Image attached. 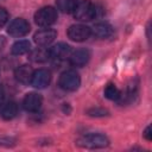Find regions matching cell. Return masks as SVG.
<instances>
[{
	"mask_svg": "<svg viewBox=\"0 0 152 152\" xmlns=\"http://www.w3.org/2000/svg\"><path fill=\"white\" fill-rule=\"evenodd\" d=\"M7 32L10 36L15 38L24 37L30 32V24L23 18H17L10 23Z\"/></svg>",
	"mask_w": 152,
	"mask_h": 152,
	"instance_id": "cell-5",
	"label": "cell"
},
{
	"mask_svg": "<svg viewBox=\"0 0 152 152\" xmlns=\"http://www.w3.org/2000/svg\"><path fill=\"white\" fill-rule=\"evenodd\" d=\"M106 113L107 112L101 108H91L88 110V114L91 116H103V115H106Z\"/></svg>",
	"mask_w": 152,
	"mask_h": 152,
	"instance_id": "cell-20",
	"label": "cell"
},
{
	"mask_svg": "<svg viewBox=\"0 0 152 152\" xmlns=\"http://www.w3.org/2000/svg\"><path fill=\"white\" fill-rule=\"evenodd\" d=\"M81 84V77L75 70H66L61 74L58 78V86L66 91H74L78 89Z\"/></svg>",
	"mask_w": 152,
	"mask_h": 152,
	"instance_id": "cell-4",
	"label": "cell"
},
{
	"mask_svg": "<svg viewBox=\"0 0 152 152\" xmlns=\"http://www.w3.org/2000/svg\"><path fill=\"white\" fill-rule=\"evenodd\" d=\"M32 75H33V69L27 65V64H24V65H20L15 69V72H14V76H15V80L20 83H30L31 82V78H32Z\"/></svg>",
	"mask_w": 152,
	"mask_h": 152,
	"instance_id": "cell-13",
	"label": "cell"
},
{
	"mask_svg": "<svg viewBox=\"0 0 152 152\" xmlns=\"http://www.w3.org/2000/svg\"><path fill=\"white\" fill-rule=\"evenodd\" d=\"M0 114H1L2 119H5V120H12L18 114V104L14 101H8L7 103H5L2 106V108L0 110Z\"/></svg>",
	"mask_w": 152,
	"mask_h": 152,
	"instance_id": "cell-14",
	"label": "cell"
},
{
	"mask_svg": "<svg viewBox=\"0 0 152 152\" xmlns=\"http://www.w3.org/2000/svg\"><path fill=\"white\" fill-rule=\"evenodd\" d=\"M90 58V52L87 49H78L70 53L69 56V62L74 66H83L89 62Z\"/></svg>",
	"mask_w": 152,
	"mask_h": 152,
	"instance_id": "cell-11",
	"label": "cell"
},
{
	"mask_svg": "<svg viewBox=\"0 0 152 152\" xmlns=\"http://www.w3.org/2000/svg\"><path fill=\"white\" fill-rule=\"evenodd\" d=\"M113 33V27L108 23H97L91 28V34L99 39H106Z\"/></svg>",
	"mask_w": 152,
	"mask_h": 152,
	"instance_id": "cell-12",
	"label": "cell"
},
{
	"mask_svg": "<svg viewBox=\"0 0 152 152\" xmlns=\"http://www.w3.org/2000/svg\"><path fill=\"white\" fill-rule=\"evenodd\" d=\"M30 58L33 61V62H38V63H42V62H45L50 58L49 56V50L48 49H42V48H38L36 50H33L30 55Z\"/></svg>",
	"mask_w": 152,
	"mask_h": 152,
	"instance_id": "cell-17",
	"label": "cell"
},
{
	"mask_svg": "<svg viewBox=\"0 0 152 152\" xmlns=\"http://www.w3.org/2000/svg\"><path fill=\"white\" fill-rule=\"evenodd\" d=\"M42 103H43V99H42V95H39L38 93H28L25 95L23 100V107L27 112L39 110V108L42 107Z\"/></svg>",
	"mask_w": 152,
	"mask_h": 152,
	"instance_id": "cell-10",
	"label": "cell"
},
{
	"mask_svg": "<svg viewBox=\"0 0 152 152\" xmlns=\"http://www.w3.org/2000/svg\"><path fill=\"white\" fill-rule=\"evenodd\" d=\"M81 147L86 148H103L107 147L109 144V140L106 135L100 133H89L80 138L76 142Z\"/></svg>",
	"mask_w": 152,
	"mask_h": 152,
	"instance_id": "cell-2",
	"label": "cell"
},
{
	"mask_svg": "<svg viewBox=\"0 0 152 152\" xmlns=\"http://www.w3.org/2000/svg\"><path fill=\"white\" fill-rule=\"evenodd\" d=\"M0 145L10 146L11 145V139H8V138H0Z\"/></svg>",
	"mask_w": 152,
	"mask_h": 152,
	"instance_id": "cell-22",
	"label": "cell"
},
{
	"mask_svg": "<svg viewBox=\"0 0 152 152\" xmlns=\"http://www.w3.org/2000/svg\"><path fill=\"white\" fill-rule=\"evenodd\" d=\"M31 50V44L28 40L26 39H21V40H18L15 42L13 45H12V49H11V52L13 55H24V53H27L28 51Z\"/></svg>",
	"mask_w": 152,
	"mask_h": 152,
	"instance_id": "cell-15",
	"label": "cell"
},
{
	"mask_svg": "<svg viewBox=\"0 0 152 152\" xmlns=\"http://www.w3.org/2000/svg\"><path fill=\"white\" fill-rule=\"evenodd\" d=\"M57 36V32L53 28H43L34 33L33 40L39 46H48L50 45Z\"/></svg>",
	"mask_w": 152,
	"mask_h": 152,
	"instance_id": "cell-8",
	"label": "cell"
},
{
	"mask_svg": "<svg viewBox=\"0 0 152 152\" xmlns=\"http://www.w3.org/2000/svg\"><path fill=\"white\" fill-rule=\"evenodd\" d=\"M57 20V11L51 6L39 8L34 13V23L42 27H49Z\"/></svg>",
	"mask_w": 152,
	"mask_h": 152,
	"instance_id": "cell-3",
	"label": "cell"
},
{
	"mask_svg": "<svg viewBox=\"0 0 152 152\" xmlns=\"http://www.w3.org/2000/svg\"><path fill=\"white\" fill-rule=\"evenodd\" d=\"M8 18H10V14L7 10L4 7H0V28L6 25V23L8 21Z\"/></svg>",
	"mask_w": 152,
	"mask_h": 152,
	"instance_id": "cell-19",
	"label": "cell"
},
{
	"mask_svg": "<svg viewBox=\"0 0 152 152\" xmlns=\"http://www.w3.org/2000/svg\"><path fill=\"white\" fill-rule=\"evenodd\" d=\"M4 97H5V93H4L2 87L0 86V104H1V103H2V101H4Z\"/></svg>",
	"mask_w": 152,
	"mask_h": 152,
	"instance_id": "cell-23",
	"label": "cell"
},
{
	"mask_svg": "<svg viewBox=\"0 0 152 152\" xmlns=\"http://www.w3.org/2000/svg\"><path fill=\"white\" fill-rule=\"evenodd\" d=\"M80 0H56L57 10L63 13H71Z\"/></svg>",
	"mask_w": 152,
	"mask_h": 152,
	"instance_id": "cell-16",
	"label": "cell"
},
{
	"mask_svg": "<svg viewBox=\"0 0 152 152\" xmlns=\"http://www.w3.org/2000/svg\"><path fill=\"white\" fill-rule=\"evenodd\" d=\"M91 34V28L83 24H75L68 28V37L74 42H84Z\"/></svg>",
	"mask_w": 152,
	"mask_h": 152,
	"instance_id": "cell-6",
	"label": "cell"
},
{
	"mask_svg": "<svg viewBox=\"0 0 152 152\" xmlns=\"http://www.w3.org/2000/svg\"><path fill=\"white\" fill-rule=\"evenodd\" d=\"M4 45H5V39L4 37H0V50L4 48Z\"/></svg>",
	"mask_w": 152,
	"mask_h": 152,
	"instance_id": "cell-24",
	"label": "cell"
},
{
	"mask_svg": "<svg viewBox=\"0 0 152 152\" xmlns=\"http://www.w3.org/2000/svg\"><path fill=\"white\" fill-rule=\"evenodd\" d=\"M142 135H144V138H145L146 140H148V141L152 140V131H151V126H147V127L145 128Z\"/></svg>",
	"mask_w": 152,
	"mask_h": 152,
	"instance_id": "cell-21",
	"label": "cell"
},
{
	"mask_svg": "<svg viewBox=\"0 0 152 152\" xmlns=\"http://www.w3.org/2000/svg\"><path fill=\"white\" fill-rule=\"evenodd\" d=\"M49 50V56L52 59H57V61H62L65 58H69L70 53H71V48L70 45L65 44V43H57L53 46H51Z\"/></svg>",
	"mask_w": 152,
	"mask_h": 152,
	"instance_id": "cell-9",
	"label": "cell"
},
{
	"mask_svg": "<svg viewBox=\"0 0 152 152\" xmlns=\"http://www.w3.org/2000/svg\"><path fill=\"white\" fill-rule=\"evenodd\" d=\"M50 81H51L50 71L46 69H38V70L33 71L30 83L37 89H44L50 84Z\"/></svg>",
	"mask_w": 152,
	"mask_h": 152,
	"instance_id": "cell-7",
	"label": "cell"
},
{
	"mask_svg": "<svg viewBox=\"0 0 152 152\" xmlns=\"http://www.w3.org/2000/svg\"><path fill=\"white\" fill-rule=\"evenodd\" d=\"M97 7L90 0H80L72 11L74 17L81 21H89L97 17Z\"/></svg>",
	"mask_w": 152,
	"mask_h": 152,
	"instance_id": "cell-1",
	"label": "cell"
},
{
	"mask_svg": "<svg viewBox=\"0 0 152 152\" xmlns=\"http://www.w3.org/2000/svg\"><path fill=\"white\" fill-rule=\"evenodd\" d=\"M104 96L108 100L112 101H116L121 97V91L119 90V88L114 84V83H108L104 88Z\"/></svg>",
	"mask_w": 152,
	"mask_h": 152,
	"instance_id": "cell-18",
	"label": "cell"
}]
</instances>
